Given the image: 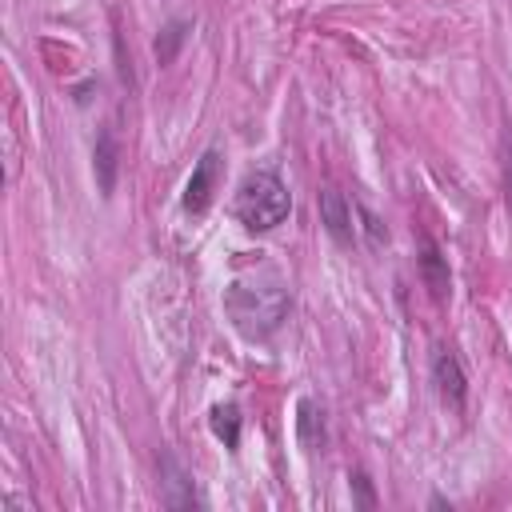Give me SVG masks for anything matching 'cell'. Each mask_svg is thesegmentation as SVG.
Here are the masks:
<instances>
[{
	"label": "cell",
	"instance_id": "obj_3",
	"mask_svg": "<svg viewBox=\"0 0 512 512\" xmlns=\"http://www.w3.org/2000/svg\"><path fill=\"white\" fill-rule=\"evenodd\" d=\"M216 184H220V152L208 148V152L196 160V168H192V176H188V184H184V196H180L184 212H204V208L212 204V196H216Z\"/></svg>",
	"mask_w": 512,
	"mask_h": 512
},
{
	"label": "cell",
	"instance_id": "obj_4",
	"mask_svg": "<svg viewBox=\"0 0 512 512\" xmlns=\"http://www.w3.org/2000/svg\"><path fill=\"white\" fill-rule=\"evenodd\" d=\"M432 380H436V392H440V400L448 408H464V400H468V376H464V368H460V360H456L452 348H436L432 352Z\"/></svg>",
	"mask_w": 512,
	"mask_h": 512
},
{
	"label": "cell",
	"instance_id": "obj_11",
	"mask_svg": "<svg viewBox=\"0 0 512 512\" xmlns=\"http://www.w3.org/2000/svg\"><path fill=\"white\" fill-rule=\"evenodd\" d=\"M212 432H216V440H224V448H236L240 444V408L216 404L212 408Z\"/></svg>",
	"mask_w": 512,
	"mask_h": 512
},
{
	"label": "cell",
	"instance_id": "obj_9",
	"mask_svg": "<svg viewBox=\"0 0 512 512\" xmlns=\"http://www.w3.org/2000/svg\"><path fill=\"white\" fill-rule=\"evenodd\" d=\"M188 32H192V20H188V16H176V20H168V24L160 28L156 44H152V52H156V64H172V60L180 56V48H184Z\"/></svg>",
	"mask_w": 512,
	"mask_h": 512
},
{
	"label": "cell",
	"instance_id": "obj_2",
	"mask_svg": "<svg viewBox=\"0 0 512 512\" xmlns=\"http://www.w3.org/2000/svg\"><path fill=\"white\" fill-rule=\"evenodd\" d=\"M232 212H236V220H240L248 232H272V228L284 224L288 212H292L288 184H284L276 172H268V168H264V172H252V176H244Z\"/></svg>",
	"mask_w": 512,
	"mask_h": 512
},
{
	"label": "cell",
	"instance_id": "obj_13",
	"mask_svg": "<svg viewBox=\"0 0 512 512\" xmlns=\"http://www.w3.org/2000/svg\"><path fill=\"white\" fill-rule=\"evenodd\" d=\"M352 488H356V504H360V508H372V504H376V500H372V488H368V476L356 472V476H352Z\"/></svg>",
	"mask_w": 512,
	"mask_h": 512
},
{
	"label": "cell",
	"instance_id": "obj_6",
	"mask_svg": "<svg viewBox=\"0 0 512 512\" xmlns=\"http://www.w3.org/2000/svg\"><path fill=\"white\" fill-rule=\"evenodd\" d=\"M160 488H164V504L168 508H204V496L196 492L192 476L180 468V460L172 452L160 456Z\"/></svg>",
	"mask_w": 512,
	"mask_h": 512
},
{
	"label": "cell",
	"instance_id": "obj_8",
	"mask_svg": "<svg viewBox=\"0 0 512 512\" xmlns=\"http://www.w3.org/2000/svg\"><path fill=\"white\" fill-rule=\"evenodd\" d=\"M296 436H300V444L308 452H316L324 444V408L316 400H308V396L296 404Z\"/></svg>",
	"mask_w": 512,
	"mask_h": 512
},
{
	"label": "cell",
	"instance_id": "obj_10",
	"mask_svg": "<svg viewBox=\"0 0 512 512\" xmlns=\"http://www.w3.org/2000/svg\"><path fill=\"white\" fill-rule=\"evenodd\" d=\"M420 276H424V284L436 300L448 296V264H444V256L432 240H424V248H420Z\"/></svg>",
	"mask_w": 512,
	"mask_h": 512
},
{
	"label": "cell",
	"instance_id": "obj_7",
	"mask_svg": "<svg viewBox=\"0 0 512 512\" xmlns=\"http://www.w3.org/2000/svg\"><path fill=\"white\" fill-rule=\"evenodd\" d=\"M92 172H96V188H100V196H112V188H116V172H120V144H116V132H112L108 124L96 132Z\"/></svg>",
	"mask_w": 512,
	"mask_h": 512
},
{
	"label": "cell",
	"instance_id": "obj_1",
	"mask_svg": "<svg viewBox=\"0 0 512 512\" xmlns=\"http://www.w3.org/2000/svg\"><path fill=\"white\" fill-rule=\"evenodd\" d=\"M288 284L276 272H244L224 288V312L244 340H268L288 316Z\"/></svg>",
	"mask_w": 512,
	"mask_h": 512
},
{
	"label": "cell",
	"instance_id": "obj_14",
	"mask_svg": "<svg viewBox=\"0 0 512 512\" xmlns=\"http://www.w3.org/2000/svg\"><path fill=\"white\" fill-rule=\"evenodd\" d=\"M508 160H512V132H508Z\"/></svg>",
	"mask_w": 512,
	"mask_h": 512
},
{
	"label": "cell",
	"instance_id": "obj_5",
	"mask_svg": "<svg viewBox=\"0 0 512 512\" xmlns=\"http://www.w3.org/2000/svg\"><path fill=\"white\" fill-rule=\"evenodd\" d=\"M320 224H324V232H328L340 248H352V244H356L352 204L344 200L340 188H320Z\"/></svg>",
	"mask_w": 512,
	"mask_h": 512
},
{
	"label": "cell",
	"instance_id": "obj_12",
	"mask_svg": "<svg viewBox=\"0 0 512 512\" xmlns=\"http://www.w3.org/2000/svg\"><path fill=\"white\" fill-rule=\"evenodd\" d=\"M360 220H364V232L372 236V248H380V244L388 240V232H384V224H380V220H376V216H372L368 208H360Z\"/></svg>",
	"mask_w": 512,
	"mask_h": 512
}]
</instances>
